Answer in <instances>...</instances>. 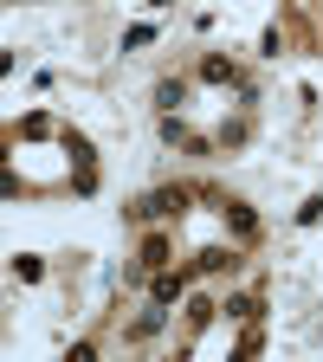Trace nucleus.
I'll list each match as a JSON object with an SVG mask.
<instances>
[{
  "label": "nucleus",
  "mask_w": 323,
  "mask_h": 362,
  "mask_svg": "<svg viewBox=\"0 0 323 362\" xmlns=\"http://www.w3.org/2000/svg\"><path fill=\"white\" fill-rule=\"evenodd\" d=\"M188 194H194V188H155V194L136 201L129 214H136V220H162V214H181V207H188Z\"/></svg>",
  "instance_id": "nucleus-1"
},
{
  "label": "nucleus",
  "mask_w": 323,
  "mask_h": 362,
  "mask_svg": "<svg viewBox=\"0 0 323 362\" xmlns=\"http://www.w3.org/2000/svg\"><path fill=\"white\" fill-rule=\"evenodd\" d=\"M143 265H149V272H155V265H168V240H162V233H149V240H143Z\"/></svg>",
  "instance_id": "nucleus-2"
},
{
  "label": "nucleus",
  "mask_w": 323,
  "mask_h": 362,
  "mask_svg": "<svg viewBox=\"0 0 323 362\" xmlns=\"http://www.w3.org/2000/svg\"><path fill=\"white\" fill-rule=\"evenodd\" d=\"M226 220H233V233H259V220H252V207H240V201H226Z\"/></svg>",
  "instance_id": "nucleus-3"
},
{
  "label": "nucleus",
  "mask_w": 323,
  "mask_h": 362,
  "mask_svg": "<svg viewBox=\"0 0 323 362\" xmlns=\"http://www.w3.org/2000/svg\"><path fill=\"white\" fill-rule=\"evenodd\" d=\"M181 298V272H162V279H155V304H175Z\"/></svg>",
  "instance_id": "nucleus-4"
},
{
  "label": "nucleus",
  "mask_w": 323,
  "mask_h": 362,
  "mask_svg": "<svg viewBox=\"0 0 323 362\" xmlns=\"http://www.w3.org/2000/svg\"><path fill=\"white\" fill-rule=\"evenodd\" d=\"M155 104H162V110L181 104V78H162V84H155Z\"/></svg>",
  "instance_id": "nucleus-5"
},
{
  "label": "nucleus",
  "mask_w": 323,
  "mask_h": 362,
  "mask_svg": "<svg viewBox=\"0 0 323 362\" xmlns=\"http://www.w3.org/2000/svg\"><path fill=\"white\" fill-rule=\"evenodd\" d=\"M201 78H207V84H233V65H226V59H207Z\"/></svg>",
  "instance_id": "nucleus-6"
},
{
  "label": "nucleus",
  "mask_w": 323,
  "mask_h": 362,
  "mask_svg": "<svg viewBox=\"0 0 323 362\" xmlns=\"http://www.w3.org/2000/svg\"><path fill=\"white\" fill-rule=\"evenodd\" d=\"M226 310H233V317H246V324H259V298H233Z\"/></svg>",
  "instance_id": "nucleus-7"
},
{
  "label": "nucleus",
  "mask_w": 323,
  "mask_h": 362,
  "mask_svg": "<svg viewBox=\"0 0 323 362\" xmlns=\"http://www.w3.org/2000/svg\"><path fill=\"white\" fill-rule=\"evenodd\" d=\"M226 265H233V252H220V246H213V252H201V272H226Z\"/></svg>",
  "instance_id": "nucleus-8"
}]
</instances>
